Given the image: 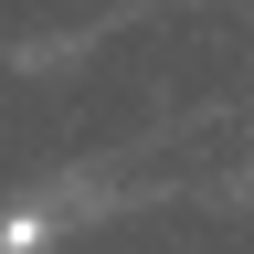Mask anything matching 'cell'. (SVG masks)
I'll return each instance as SVG.
<instances>
[{
    "label": "cell",
    "mask_w": 254,
    "mask_h": 254,
    "mask_svg": "<svg viewBox=\"0 0 254 254\" xmlns=\"http://www.w3.org/2000/svg\"><path fill=\"white\" fill-rule=\"evenodd\" d=\"M43 233H53L43 212H11V222H0V254H43Z\"/></svg>",
    "instance_id": "obj_1"
}]
</instances>
